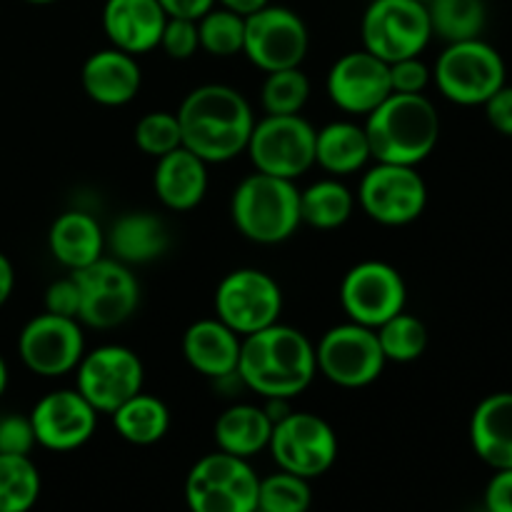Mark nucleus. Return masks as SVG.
I'll list each match as a JSON object with an SVG mask.
<instances>
[{
	"label": "nucleus",
	"mask_w": 512,
	"mask_h": 512,
	"mask_svg": "<svg viewBox=\"0 0 512 512\" xmlns=\"http://www.w3.org/2000/svg\"><path fill=\"white\" fill-rule=\"evenodd\" d=\"M183 145L205 163H228L248 148L255 115L233 85L205 83L190 90L175 110Z\"/></svg>",
	"instance_id": "nucleus-1"
},
{
	"label": "nucleus",
	"mask_w": 512,
	"mask_h": 512,
	"mask_svg": "<svg viewBox=\"0 0 512 512\" xmlns=\"http://www.w3.org/2000/svg\"><path fill=\"white\" fill-rule=\"evenodd\" d=\"M315 345L298 328L278 323L243 335L238 375L263 398H298L315 380Z\"/></svg>",
	"instance_id": "nucleus-2"
},
{
	"label": "nucleus",
	"mask_w": 512,
	"mask_h": 512,
	"mask_svg": "<svg viewBox=\"0 0 512 512\" xmlns=\"http://www.w3.org/2000/svg\"><path fill=\"white\" fill-rule=\"evenodd\" d=\"M365 135L375 163L418 168L440 140V115L425 93H390L365 115Z\"/></svg>",
	"instance_id": "nucleus-3"
},
{
	"label": "nucleus",
	"mask_w": 512,
	"mask_h": 512,
	"mask_svg": "<svg viewBox=\"0 0 512 512\" xmlns=\"http://www.w3.org/2000/svg\"><path fill=\"white\" fill-rule=\"evenodd\" d=\"M230 215L243 238L258 245L285 243L303 225L295 180L260 173L243 178L233 190Z\"/></svg>",
	"instance_id": "nucleus-4"
},
{
	"label": "nucleus",
	"mask_w": 512,
	"mask_h": 512,
	"mask_svg": "<svg viewBox=\"0 0 512 512\" xmlns=\"http://www.w3.org/2000/svg\"><path fill=\"white\" fill-rule=\"evenodd\" d=\"M260 475L250 460L218 450L203 455L185 478V503L195 512H255Z\"/></svg>",
	"instance_id": "nucleus-5"
},
{
	"label": "nucleus",
	"mask_w": 512,
	"mask_h": 512,
	"mask_svg": "<svg viewBox=\"0 0 512 512\" xmlns=\"http://www.w3.org/2000/svg\"><path fill=\"white\" fill-rule=\"evenodd\" d=\"M505 60L483 38L448 43L435 63L433 80L455 105H483L505 85Z\"/></svg>",
	"instance_id": "nucleus-6"
},
{
	"label": "nucleus",
	"mask_w": 512,
	"mask_h": 512,
	"mask_svg": "<svg viewBox=\"0 0 512 512\" xmlns=\"http://www.w3.org/2000/svg\"><path fill=\"white\" fill-rule=\"evenodd\" d=\"M70 275L80 290L78 320L88 328H118L138 310L140 283L130 265L103 255L95 263L73 270Z\"/></svg>",
	"instance_id": "nucleus-7"
},
{
	"label": "nucleus",
	"mask_w": 512,
	"mask_h": 512,
	"mask_svg": "<svg viewBox=\"0 0 512 512\" xmlns=\"http://www.w3.org/2000/svg\"><path fill=\"white\" fill-rule=\"evenodd\" d=\"M315 365L325 380L340 388H368L383 375L385 360L378 333L373 328L340 323L325 330L315 345Z\"/></svg>",
	"instance_id": "nucleus-8"
},
{
	"label": "nucleus",
	"mask_w": 512,
	"mask_h": 512,
	"mask_svg": "<svg viewBox=\"0 0 512 512\" xmlns=\"http://www.w3.org/2000/svg\"><path fill=\"white\" fill-rule=\"evenodd\" d=\"M268 453L278 470L305 480L323 478L338 460V435L320 415L293 410L273 425Z\"/></svg>",
	"instance_id": "nucleus-9"
},
{
	"label": "nucleus",
	"mask_w": 512,
	"mask_h": 512,
	"mask_svg": "<svg viewBox=\"0 0 512 512\" xmlns=\"http://www.w3.org/2000/svg\"><path fill=\"white\" fill-rule=\"evenodd\" d=\"M355 203L375 223L400 228L415 223L425 213L428 185L415 165L375 163L365 170Z\"/></svg>",
	"instance_id": "nucleus-10"
},
{
	"label": "nucleus",
	"mask_w": 512,
	"mask_h": 512,
	"mask_svg": "<svg viewBox=\"0 0 512 512\" xmlns=\"http://www.w3.org/2000/svg\"><path fill=\"white\" fill-rule=\"evenodd\" d=\"M245 153L260 173L298 180L315 165V128L300 113L265 115L255 120Z\"/></svg>",
	"instance_id": "nucleus-11"
},
{
	"label": "nucleus",
	"mask_w": 512,
	"mask_h": 512,
	"mask_svg": "<svg viewBox=\"0 0 512 512\" xmlns=\"http://www.w3.org/2000/svg\"><path fill=\"white\" fill-rule=\"evenodd\" d=\"M360 35L363 48L385 63L420 55L433 40L428 5L420 0H373L363 13Z\"/></svg>",
	"instance_id": "nucleus-12"
},
{
	"label": "nucleus",
	"mask_w": 512,
	"mask_h": 512,
	"mask_svg": "<svg viewBox=\"0 0 512 512\" xmlns=\"http://www.w3.org/2000/svg\"><path fill=\"white\" fill-rule=\"evenodd\" d=\"M280 313L283 290L265 270H230L215 288V318L223 320L240 338L278 323Z\"/></svg>",
	"instance_id": "nucleus-13"
},
{
	"label": "nucleus",
	"mask_w": 512,
	"mask_h": 512,
	"mask_svg": "<svg viewBox=\"0 0 512 512\" xmlns=\"http://www.w3.org/2000/svg\"><path fill=\"white\" fill-rule=\"evenodd\" d=\"M310 48L308 25L285 5H263L245 15L243 55L263 73L298 68Z\"/></svg>",
	"instance_id": "nucleus-14"
},
{
	"label": "nucleus",
	"mask_w": 512,
	"mask_h": 512,
	"mask_svg": "<svg viewBox=\"0 0 512 512\" xmlns=\"http://www.w3.org/2000/svg\"><path fill=\"white\" fill-rule=\"evenodd\" d=\"M145 370L138 353L125 345H100L85 350L75 368V390L98 413H113L115 408L143 390Z\"/></svg>",
	"instance_id": "nucleus-15"
},
{
	"label": "nucleus",
	"mask_w": 512,
	"mask_h": 512,
	"mask_svg": "<svg viewBox=\"0 0 512 512\" xmlns=\"http://www.w3.org/2000/svg\"><path fill=\"white\" fill-rule=\"evenodd\" d=\"M408 285L395 265L385 260H363L345 273L340 283V308L353 323L378 328L405 310Z\"/></svg>",
	"instance_id": "nucleus-16"
},
{
	"label": "nucleus",
	"mask_w": 512,
	"mask_h": 512,
	"mask_svg": "<svg viewBox=\"0 0 512 512\" xmlns=\"http://www.w3.org/2000/svg\"><path fill=\"white\" fill-rule=\"evenodd\" d=\"M18 355L30 373L40 378H63L78 368L85 355L83 323L45 310L23 325Z\"/></svg>",
	"instance_id": "nucleus-17"
},
{
	"label": "nucleus",
	"mask_w": 512,
	"mask_h": 512,
	"mask_svg": "<svg viewBox=\"0 0 512 512\" xmlns=\"http://www.w3.org/2000/svg\"><path fill=\"white\" fill-rule=\"evenodd\" d=\"M98 415L78 390H53L30 410L35 443L53 453L83 448L98 430Z\"/></svg>",
	"instance_id": "nucleus-18"
},
{
	"label": "nucleus",
	"mask_w": 512,
	"mask_h": 512,
	"mask_svg": "<svg viewBox=\"0 0 512 512\" xmlns=\"http://www.w3.org/2000/svg\"><path fill=\"white\" fill-rule=\"evenodd\" d=\"M328 98L340 110L350 115H368L378 108L393 88H390V68L383 58L360 48L340 55L325 78Z\"/></svg>",
	"instance_id": "nucleus-19"
},
{
	"label": "nucleus",
	"mask_w": 512,
	"mask_h": 512,
	"mask_svg": "<svg viewBox=\"0 0 512 512\" xmlns=\"http://www.w3.org/2000/svg\"><path fill=\"white\" fill-rule=\"evenodd\" d=\"M80 83L93 103L105 105V108H120L138 98L143 73H140V65L133 53H125V50L110 45L85 60L83 70H80Z\"/></svg>",
	"instance_id": "nucleus-20"
},
{
	"label": "nucleus",
	"mask_w": 512,
	"mask_h": 512,
	"mask_svg": "<svg viewBox=\"0 0 512 512\" xmlns=\"http://www.w3.org/2000/svg\"><path fill=\"white\" fill-rule=\"evenodd\" d=\"M163 5L158 0H105L103 30L113 48L143 55L158 48L165 28Z\"/></svg>",
	"instance_id": "nucleus-21"
},
{
	"label": "nucleus",
	"mask_w": 512,
	"mask_h": 512,
	"mask_svg": "<svg viewBox=\"0 0 512 512\" xmlns=\"http://www.w3.org/2000/svg\"><path fill=\"white\" fill-rule=\"evenodd\" d=\"M240 343L243 338L220 318L195 320L183 333V358L195 373L215 383L238 370Z\"/></svg>",
	"instance_id": "nucleus-22"
},
{
	"label": "nucleus",
	"mask_w": 512,
	"mask_h": 512,
	"mask_svg": "<svg viewBox=\"0 0 512 512\" xmlns=\"http://www.w3.org/2000/svg\"><path fill=\"white\" fill-rule=\"evenodd\" d=\"M153 188L160 203L175 213H185L203 203L208 193V163L185 145L155 158Z\"/></svg>",
	"instance_id": "nucleus-23"
},
{
	"label": "nucleus",
	"mask_w": 512,
	"mask_h": 512,
	"mask_svg": "<svg viewBox=\"0 0 512 512\" xmlns=\"http://www.w3.org/2000/svg\"><path fill=\"white\" fill-rule=\"evenodd\" d=\"M170 245L168 225L150 210L123 213L105 233V248L125 265H148L163 258Z\"/></svg>",
	"instance_id": "nucleus-24"
},
{
	"label": "nucleus",
	"mask_w": 512,
	"mask_h": 512,
	"mask_svg": "<svg viewBox=\"0 0 512 512\" xmlns=\"http://www.w3.org/2000/svg\"><path fill=\"white\" fill-rule=\"evenodd\" d=\"M470 445L493 470L512 468V393H493L478 403L470 418Z\"/></svg>",
	"instance_id": "nucleus-25"
},
{
	"label": "nucleus",
	"mask_w": 512,
	"mask_h": 512,
	"mask_svg": "<svg viewBox=\"0 0 512 512\" xmlns=\"http://www.w3.org/2000/svg\"><path fill=\"white\" fill-rule=\"evenodd\" d=\"M48 248L50 255L73 273V270H80L103 258L105 233L90 213L65 210L50 225Z\"/></svg>",
	"instance_id": "nucleus-26"
},
{
	"label": "nucleus",
	"mask_w": 512,
	"mask_h": 512,
	"mask_svg": "<svg viewBox=\"0 0 512 512\" xmlns=\"http://www.w3.org/2000/svg\"><path fill=\"white\" fill-rule=\"evenodd\" d=\"M373 160L365 128L350 120H335L315 130V165L335 178L360 173Z\"/></svg>",
	"instance_id": "nucleus-27"
},
{
	"label": "nucleus",
	"mask_w": 512,
	"mask_h": 512,
	"mask_svg": "<svg viewBox=\"0 0 512 512\" xmlns=\"http://www.w3.org/2000/svg\"><path fill=\"white\" fill-rule=\"evenodd\" d=\"M270 433H273V420L268 418L265 408L250 403H235L225 408L213 428L218 450L245 460L268 450Z\"/></svg>",
	"instance_id": "nucleus-28"
},
{
	"label": "nucleus",
	"mask_w": 512,
	"mask_h": 512,
	"mask_svg": "<svg viewBox=\"0 0 512 512\" xmlns=\"http://www.w3.org/2000/svg\"><path fill=\"white\" fill-rule=\"evenodd\" d=\"M115 425V433L130 445H155L168 435L170 430V410L160 398L148 393H135L125 400L120 408L110 413Z\"/></svg>",
	"instance_id": "nucleus-29"
},
{
	"label": "nucleus",
	"mask_w": 512,
	"mask_h": 512,
	"mask_svg": "<svg viewBox=\"0 0 512 512\" xmlns=\"http://www.w3.org/2000/svg\"><path fill=\"white\" fill-rule=\"evenodd\" d=\"M355 210V195L338 178L315 180L300 190V218L318 230H335L350 220Z\"/></svg>",
	"instance_id": "nucleus-30"
},
{
	"label": "nucleus",
	"mask_w": 512,
	"mask_h": 512,
	"mask_svg": "<svg viewBox=\"0 0 512 512\" xmlns=\"http://www.w3.org/2000/svg\"><path fill=\"white\" fill-rule=\"evenodd\" d=\"M428 18L433 35L445 43L480 38L488 23L485 0H430Z\"/></svg>",
	"instance_id": "nucleus-31"
},
{
	"label": "nucleus",
	"mask_w": 512,
	"mask_h": 512,
	"mask_svg": "<svg viewBox=\"0 0 512 512\" xmlns=\"http://www.w3.org/2000/svg\"><path fill=\"white\" fill-rule=\"evenodd\" d=\"M40 470L30 455L0 453V512H25L40 498Z\"/></svg>",
	"instance_id": "nucleus-32"
},
{
	"label": "nucleus",
	"mask_w": 512,
	"mask_h": 512,
	"mask_svg": "<svg viewBox=\"0 0 512 512\" xmlns=\"http://www.w3.org/2000/svg\"><path fill=\"white\" fill-rule=\"evenodd\" d=\"M375 333L388 363H415L428 350V328L423 320L405 310L378 325Z\"/></svg>",
	"instance_id": "nucleus-33"
},
{
	"label": "nucleus",
	"mask_w": 512,
	"mask_h": 512,
	"mask_svg": "<svg viewBox=\"0 0 512 512\" xmlns=\"http://www.w3.org/2000/svg\"><path fill=\"white\" fill-rule=\"evenodd\" d=\"M200 50L215 58H233L243 53L245 43V15L230 8H210L203 18H198Z\"/></svg>",
	"instance_id": "nucleus-34"
},
{
	"label": "nucleus",
	"mask_w": 512,
	"mask_h": 512,
	"mask_svg": "<svg viewBox=\"0 0 512 512\" xmlns=\"http://www.w3.org/2000/svg\"><path fill=\"white\" fill-rule=\"evenodd\" d=\"M310 98L308 75L298 68L273 70L265 75L260 88V105L265 115H295L305 108Z\"/></svg>",
	"instance_id": "nucleus-35"
},
{
	"label": "nucleus",
	"mask_w": 512,
	"mask_h": 512,
	"mask_svg": "<svg viewBox=\"0 0 512 512\" xmlns=\"http://www.w3.org/2000/svg\"><path fill=\"white\" fill-rule=\"evenodd\" d=\"M310 503H313L310 480L288 473V470H278L268 478H260V512H305L310 508Z\"/></svg>",
	"instance_id": "nucleus-36"
},
{
	"label": "nucleus",
	"mask_w": 512,
	"mask_h": 512,
	"mask_svg": "<svg viewBox=\"0 0 512 512\" xmlns=\"http://www.w3.org/2000/svg\"><path fill=\"white\" fill-rule=\"evenodd\" d=\"M133 140L145 155H150V158H160V155L180 148V145H183V133H180L178 115L168 113V110L145 113L143 118L135 123Z\"/></svg>",
	"instance_id": "nucleus-37"
},
{
	"label": "nucleus",
	"mask_w": 512,
	"mask_h": 512,
	"mask_svg": "<svg viewBox=\"0 0 512 512\" xmlns=\"http://www.w3.org/2000/svg\"><path fill=\"white\" fill-rule=\"evenodd\" d=\"M158 48L173 60H190L200 50L198 20L190 18H168L165 20L163 35H160Z\"/></svg>",
	"instance_id": "nucleus-38"
},
{
	"label": "nucleus",
	"mask_w": 512,
	"mask_h": 512,
	"mask_svg": "<svg viewBox=\"0 0 512 512\" xmlns=\"http://www.w3.org/2000/svg\"><path fill=\"white\" fill-rule=\"evenodd\" d=\"M390 68V88L393 93H405V95H415V93H425V88L430 85V73L428 65L420 60V55H410V58H400L388 63Z\"/></svg>",
	"instance_id": "nucleus-39"
},
{
	"label": "nucleus",
	"mask_w": 512,
	"mask_h": 512,
	"mask_svg": "<svg viewBox=\"0 0 512 512\" xmlns=\"http://www.w3.org/2000/svg\"><path fill=\"white\" fill-rule=\"evenodd\" d=\"M35 445L30 415H0V453L30 455Z\"/></svg>",
	"instance_id": "nucleus-40"
},
{
	"label": "nucleus",
	"mask_w": 512,
	"mask_h": 512,
	"mask_svg": "<svg viewBox=\"0 0 512 512\" xmlns=\"http://www.w3.org/2000/svg\"><path fill=\"white\" fill-rule=\"evenodd\" d=\"M45 310L55 315H63V318H75L78 320L80 313V290L75 283L73 275L68 278H60L55 283L48 285L45 290Z\"/></svg>",
	"instance_id": "nucleus-41"
},
{
	"label": "nucleus",
	"mask_w": 512,
	"mask_h": 512,
	"mask_svg": "<svg viewBox=\"0 0 512 512\" xmlns=\"http://www.w3.org/2000/svg\"><path fill=\"white\" fill-rule=\"evenodd\" d=\"M485 118L505 138H512V85L505 83L483 103Z\"/></svg>",
	"instance_id": "nucleus-42"
},
{
	"label": "nucleus",
	"mask_w": 512,
	"mask_h": 512,
	"mask_svg": "<svg viewBox=\"0 0 512 512\" xmlns=\"http://www.w3.org/2000/svg\"><path fill=\"white\" fill-rule=\"evenodd\" d=\"M485 508L490 512H512V468L495 470L485 488Z\"/></svg>",
	"instance_id": "nucleus-43"
},
{
	"label": "nucleus",
	"mask_w": 512,
	"mask_h": 512,
	"mask_svg": "<svg viewBox=\"0 0 512 512\" xmlns=\"http://www.w3.org/2000/svg\"><path fill=\"white\" fill-rule=\"evenodd\" d=\"M168 18H190L198 20L213 8L218 0H158Z\"/></svg>",
	"instance_id": "nucleus-44"
},
{
	"label": "nucleus",
	"mask_w": 512,
	"mask_h": 512,
	"mask_svg": "<svg viewBox=\"0 0 512 512\" xmlns=\"http://www.w3.org/2000/svg\"><path fill=\"white\" fill-rule=\"evenodd\" d=\"M15 288V268L5 253H0V308L10 300Z\"/></svg>",
	"instance_id": "nucleus-45"
},
{
	"label": "nucleus",
	"mask_w": 512,
	"mask_h": 512,
	"mask_svg": "<svg viewBox=\"0 0 512 512\" xmlns=\"http://www.w3.org/2000/svg\"><path fill=\"white\" fill-rule=\"evenodd\" d=\"M218 3L223 5V8L235 10V13L240 15H250L255 13V10L263 8V5H268L270 0H218Z\"/></svg>",
	"instance_id": "nucleus-46"
},
{
	"label": "nucleus",
	"mask_w": 512,
	"mask_h": 512,
	"mask_svg": "<svg viewBox=\"0 0 512 512\" xmlns=\"http://www.w3.org/2000/svg\"><path fill=\"white\" fill-rule=\"evenodd\" d=\"M5 390H8V365H5L3 355H0V398L5 395Z\"/></svg>",
	"instance_id": "nucleus-47"
},
{
	"label": "nucleus",
	"mask_w": 512,
	"mask_h": 512,
	"mask_svg": "<svg viewBox=\"0 0 512 512\" xmlns=\"http://www.w3.org/2000/svg\"><path fill=\"white\" fill-rule=\"evenodd\" d=\"M25 3H33V5H50V3H55V0H25Z\"/></svg>",
	"instance_id": "nucleus-48"
},
{
	"label": "nucleus",
	"mask_w": 512,
	"mask_h": 512,
	"mask_svg": "<svg viewBox=\"0 0 512 512\" xmlns=\"http://www.w3.org/2000/svg\"><path fill=\"white\" fill-rule=\"evenodd\" d=\"M420 3H425V5H428V3H430V0H420Z\"/></svg>",
	"instance_id": "nucleus-49"
}]
</instances>
